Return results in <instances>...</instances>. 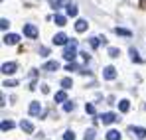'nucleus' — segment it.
<instances>
[{
	"instance_id": "1",
	"label": "nucleus",
	"mask_w": 146,
	"mask_h": 140,
	"mask_svg": "<svg viewBox=\"0 0 146 140\" xmlns=\"http://www.w3.org/2000/svg\"><path fill=\"white\" fill-rule=\"evenodd\" d=\"M75 57H77V42L71 40V42H67V44H65V49H63V59H67V61H75Z\"/></svg>"
},
{
	"instance_id": "2",
	"label": "nucleus",
	"mask_w": 146,
	"mask_h": 140,
	"mask_svg": "<svg viewBox=\"0 0 146 140\" xmlns=\"http://www.w3.org/2000/svg\"><path fill=\"white\" fill-rule=\"evenodd\" d=\"M24 36L26 38H32V40L38 38V28H36L34 24H26L24 26Z\"/></svg>"
},
{
	"instance_id": "3",
	"label": "nucleus",
	"mask_w": 146,
	"mask_h": 140,
	"mask_svg": "<svg viewBox=\"0 0 146 140\" xmlns=\"http://www.w3.org/2000/svg\"><path fill=\"white\" fill-rule=\"evenodd\" d=\"M119 117L115 115V113H105V115H101V122L103 124H113V122H117Z\"/></svg>"
},
{
	"instance_id": "4",
	"label": "nucleus",
	"mask_w": 146,
	"mask_h": 140,
	"mask_svg": "<svg viewBox=\"0 0 146 140\" xmlns=\"http://www.w3.org/2000/svg\"><path fill=\"white\" fill-rule=\"evenodd\" d=\"M18 42H20V36L18 34H6L4 36V44L6 46H16Z\"/></svg>"
},
{
	"instance_id": "5",
	"label": "nucleus",
	"mask_w": 146,
	"mask_h": 140,
	"mask_svg": "<svg viewBox=\"0 0 146 140\" xmlns=\"http://www.w3.org/2000/svg\"><path fill=\"white\" fill-rule=\"evenodd\" d=\"M67 42H69V40H67V36H65L63 32H59V34L53 36V44H55V46H65Z\"/></svg>"
},
{
	"instance_id": "6",
	"label": "nucleus",
	"mask_w": 146,
	"mask_h": 140,
	"mask_svg": "<svg viewBox=\"0 0 146 140\" xmlns=\"http://www.w3.org/2000/svg\"><path fill=\"white\" fill-rule=\"evenodd\" d=\"M103 77H105L107 81H111V79H115V77H117V69H115L113 65H109V67H105V71H103Z\"/></svg>"
},
{
	"instance_id": "7",
	"label": "nucleus",
	"mask_w": 146,
	"mask_h": 140,
	"mask_svg": "<svg viewBox=\"0 0 146 140\" xmlns=\"http://www.w3.org/2000/svg\"><path fill=\"white\" fill-rule=\"evenodd\" d=\"M42 113V105H40V101H32V105H30V115L32 117H38Z\"/></svg>"
},
{
	"instance_id": "8",
	"label": "nucleus",
	"mask_w": 146,
	"mask_h": 140,
	"mask_svg": "<svg viewBox=\"0 0 146 140\" xmlns=\"http://www.w3.org/2000/svg\"><path fill=\"white\" fill-rule=\"evenodd\" d=\"M2 73H4V75H12V73H16V63H14V61H10V63H2Z\"/></svg>"
},
{
	"instance_id": "9",
	"label": "nucleus",
	"mask_w": 146,
	"mask_h": 140,
	"mask_svg": "<svg viewBox=\"0 0 146 140\" xmlns=\"http://www.w3.org/2000/svg\"><path fill=\"white\" fill-rule=\"evenodd\" d=\"M130 132L136 138H146V128H142V126H130Z\"/></svg>"
},
{
	"instance_id": "10",
	"label": "nucleus",
	"mask_w": 146,
	"mask_h": 140,
	"mask_svg": "<svg viewBox=\"0 0 146 140\" xmlns=\"http://www.w3.org/2000/svg\"><path fill=\"white\" fill-rule=\"evenodd\" d=\"M20 128L24 130L26 134H32V132H34V124H32L30 120H22V122H20Z\"/></svg>"
},
{
	"instance_id": "11",
	"label": "nucleus",
	"mask_w": 146,
	"mask_h": 140,
	"mask_svg": "<svg viewBox=\"0 0 146 140\" xmlns=\"http://www.w3.org/2000/svg\"><path fill=\"white\" fill-rule=\"evenodd\" d=\"M42 69H46V71H57V69H59V63H57L55 59H51V61H48Z\"/></svg>"
},
{
	"instance_id": "12",
	"label": "nucleus",
	"mask_w": 146,
	"mask_h": 140,
	"mask_svg": "<svg viewBox=\"0 0 146 140\" xmlns=\"http://www.w3.org/2000/svg\"><path fill=\"white\" fill-rule=\"evenodd\" d=\"M115 34H117V36H124V38H130V36H132L130 30H126V28H119V26L115 28Z\"/></svg>"
},
{
	"instance_id": "13",
	"label": "nucleus",
	"mask_w": 146,
	"mask_h": 140,
	"mask_svg": "<svg viewBox=\"0 0 146 140\" xmlns=\"http://www.w3.org/2000/svg\"><path fill=\"white\" fill-rule=\"evenodd\" d=\"M87 26H89L87 20H77V22H75V32H85Z\"/></svg>"
},
{
	"instance_id": "14",
	"label": "nucleus",
	"mask_w": 146,
	"mask_h": 140,
	"mask_svg": "<svg viewBox=\"0 0 146 140\" xmlns=\"http://www.w3.org/2000/svg\"><path fill=\"white\" fill-rule=\"evenodd\" d=\"M130 59H132L134 63H142V57L138 55V49H134V47H130Z\"/></svg>"
},
{
	"instance_id": "15",
	"label": "nucleus",
	"mask_w": 146,
	"mask_h": 140,
	"mask_svg": "<svg viewBox=\"0 0 146 140\" xmlns=\"http://www.w3.org/2000/svg\"><path fill=\"white\" fill-rule=\"evenodd\" d=\"M65 10H67V16H77V6L71 4V2L65 4Z\"/></svg>"
},
{
	"instance_id": "16",
	"label": "nucleus",
	"mask_w": 146,
	"mask_h": 140,
	"mask_svg": "<svg viewBox=\"0 0 146 140\" xmlns=\"http://www.w3.org/2000/svg\"><path fill=\"white\" fill-rule=\"evenodd\" d=\"M107 140H121V132L119 130H109L107 132Z\"/></svg>"
},
{
	"instance_id": "17",
	"label": "nucleus",
	"mask_w": 146,
	"mask_h": 140,
	"mask_svg": "<svg viewBox=\"0 0 146 140\" xmlns=\"http://www.w3.org/2000/svg\"><path fill=\"white\" fill-rule=\"evenodd\" d=\"M83 138H85V140H95V138H97V132H95V128H89V130L83 134Z\"/></svg>"
},
{
	"instance_id": "18",
	"label": "nucleus",
	"mask_w": 146,
	"mask_h": 140,
	"mask_svg": "<svg viewBox=\"0 0 146 140\" xmlns=\"http://www.w3.org/2000/svg\"><path fill=\"white\" fill-rule=\"evenodd\" d=\"M128 109H130V103H128L126 99H122L121 103H119V111H121V113H126Z\"/></svg>"
},
{
	"instance_id": "19",
	"label": "nucleus",
	"mask_w": 146,
	"mask_h": 140,
	"mask_svg": "<svg viewBox=\"0 0 146 140\" xmlns=\"http://www.w3.org/2000/svg\"><path fill=\"white\" fill-rule=\"evenodd\" d=\"M49 4H51L53 10H57V8H61L63 4H67V0H49Z\"/></svg>"
},
{
	"instance_id": "20",
	"label": "nucleus",
	"mask_w": 146,
	"mask_h": 140,
	"mask_svg": "<svg viewBox=\"0 0 146 140\" xmlns=\"http://www.w3.org/2000/svg\"><path fill=\"white\" fill-rule=\"evenodd\" d=\"M63 101H67L65 91H57V93H55V103H63Z\"/></svg>"
},
{
	"instance_id": "21",
	"label": "nucleus",
	"mask_w": 146,
	"mask_h": 140,
	"mask_svg": "<svg viewBox=\"0 0 146 140\" xmlns=\"http://www.w3.org/2000/svg\"><path fill=\"white\" fill-rule=\"evenodd\" d=\"M12 128H14V122H12V120H4V122H2V132L12 130Z\"/></svg>"
},
{
	"instance_id": "22",
	"label": "nucleus",
	"mask_w": 146,
	"mask_h": 140,
	"mask_svg": "<svg viewBox=\"0 0 146 140\" xmlns=\"http://www.w3.org/2000/svg\"><path fill=\"white\" fill-rule=\"evenodd\" d=\"M53 22L57 24V26H65V16H61V14H55Z\"/></svg>"
},
{
	"instance_id": "23",
	"label": "nucleus",
	"mask_w": 146,
	"mask_h": 140,
	"mask_svg": "<svg viewBox=\"0 0 146 140\" xmlns=\"http://www.w3.org/2000/svg\"><path fill=\"white\" fill-rule=\"evenodd\" d=\"M61 87H63V89H71V87H73V81H71V79H67V77H65V79H61Z\"/></svg>"
},
{
	"instance_id": "24",
	"label": "nucleus",
	"mask_w": 146,
	"mask_h": 140,
	"mask_svg": "<svg viewBox=\"0 0 146 140\" xmlns=\"http://www.w3.org/2000/svg\"><path fill=\"white\" fill-rule=\"evenodd\" d=\"M79 67H77V63H73V61H69L67 65H65V71H77Z\"/></svg>"
},
{
	"instance_id": "25",
	"label": "nucleus",
	"mask_w": 146,
	"mask_h": 140,
	"mask_svg": "<svg viewBox=\"0 0 146 140\" xmlns=\"http://www.w3.org/2000/svg\"><path fill=\"white\" fill-rule=\"evenodd\" d=\"M119 53H121V51H119L117 47H109V55H111V57H119Z\"/></svg>"
},
{
	"instance_id": "26",
	"label": "nucleus",
	"mask_w": 146,
	"mask_h": 140,
	"mask_svg": "<svg viewBox=\"0 0 146 140\" xmlns=\"http://www.w3.org/2000/svg\"><path fill=\"white\" fill-rule=\"evenodd\" d=\"M73 109H75V105H73V103H65V105H63V111H65V113H71Z\"/></svg>"
},
{
	"instance_id": "27",
	"label": "nucleus",
	"mask_w": 146,
	"mask_h": 140,
	"mask_svg": "<svg viewBox=\"0 0 146 140\" xmlns=\"http://www.w3.org/2000/svg\"><path fill=\"white\" fill-rule=\"evenodd\" d=\"M89 42H91V47H97V46H99V42H103V40H101V38H97V36H95V38H91V40H89Z\"/></svg>"
},
{
	"instance_id": "28",
	"label": "nucleus",
	"mask_w": 146,
	"mask_h": 140,
	"mask_svg": "<svg viewBox=\"0 0 146 140\" xmlns=\"http://www.w3.org/2000/svg\"><path fill=\"white\" fill-rule=\"evenodd\" d=\"M63 140H75V134H73L71 130H67V132L63 134Z\"/></svg>"
},
{
	"instance_id": "29",
	"label": "nucleus",
	"mask_w": 146,
	"mask_h": 140,
	"mask_svg": "<svg viewBox=\"0 0 146 140\" xmlns=\"http://www.w3.org/2000/svg\"><path fill=\"white\" fill-rule=\"evenodd\" d=\"M40 55H42V57H48L49 49H48V47H40Z\"/></svg>"
},
{
	"instance_id": "30",
	"label": "nucleus",
	"mask_w": 146,
	"mask_h": 140,
	"mask_svg": "<svg viewBox=\"0 0 146 140\" xmlns=\"http://www.w3.org/2000/svg\"><path fill=\"white\" fill-rule=\"evenodd\" d=\"M85 111H87L89 115H95V107H93V105H85Z\"/></svg>"
},
{
	"instance_id": "31",
	"label": "nucleus",
	"mask_w": 146,
	"mask_h": 140,
	"mask_svg": "<svg viewBox=\"0 0 146 140\" xmlns=\"http://www.w3.org/2000/svg\"><path fill=\"white\" fill-rule=\"evenodd\" d=\"M8 20H6V18H2V20H0V28H2V30H6V28H8Z\"/></svg>"
},
{
	"instance_id": "32",
	"label": "nucleus",
	"mask_w": 146,
	"mask_h": 140,
	"mask_svg": "<svg viewBox=\"0 0 146 140\" xmlns=\"http://www.w3.org/2000/svg\"><path fill=\"white\" fill-rule=\"evenodd\" d=\"M4 85H6V87H16V85H18V83H16V81H12V79H10V81H4Z\"/></svg>"
}]
</instances>
